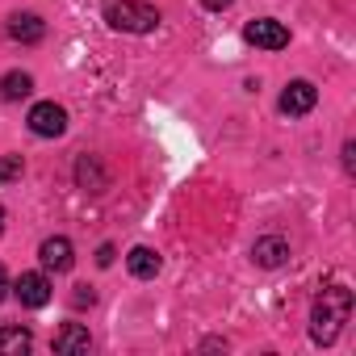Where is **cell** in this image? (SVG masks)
Wrapping results in <instances>:
<instances>
[{
    "instance_id": "6da1fadb",
    "label": "cell",
    "mask_w": 356,
    "mask_h": 356,
    "mask_svg": "<svg viewBox=\"0 0 356 356\" xmlns=\"http://www.w3.org/2000/svg\"><path fill=\"white\" fill-rule=\"evenodd\" d=\"M348 314H352V289L327 285L314 298V310H310V339L314 343H335V335L348 323Z\"/></svg>"
},
{
    "instance_id": "7a4b0ae2",
    "label": "cell",
    "mask_w": 356,
    "mask_h": 356,
    "mask_svg": "<svg viewBox=\"0 0 356 356\" xmlns=\"http://www.w3.org/2000/svg\"><path fill=\"white\" fill-rule=\"evenodd\" d=\"M105 22L113 30H126V34H151L159 26V9L138 5V0H109V5H105Z\"/></svg>"
},
{
    "instance_id": "3957f363",
    "label": "cell",
    "mask_w": 356,
    "mask_h": 356,
    "mask_svg": "<svg viewBox=\"0 0 356 356\" xmlns=\"http://www.w3.org/2000/svg\"><path fill=\"white\" fill-rule=\"evenodd\" d=\"M243 38H248L252 47H260V51H285V47H289V30H285L281 22H273V17L248 22V26H243Z\"/></svg>"
},
{
    "instance_id": "277c9868",
    "label": "cell",
    "mask_w": 356,
    "mask_h": 356,
    "mask_svg": "<svg viewBox=\"0 0 356 356\" xmlns=\"http://www.w3.org/2000/svg\"><path fill=\"white\" fill-rule=\"evenodd\" d=\"M30 130H34L38 138H59V134L67 130V109L55 105V101H38V105L30 109Z\"/></svg>"
},
{
    "instance_id": "5b68a950",
    "label": "cell",
    "mask_w": 356,
    "mask_h": 356,
    "mask_svg": "<svg viewBox=\"0 0 356 356\" xmlns=\"http://www.w3.org/2000/svg\"><path fill=\"white\" fill-rule=\"evenodd\" d=\"M314 101H318V88H314L310 80H289V84H285V92H281V109H285L289 118L310 113V109H314Z\"/></svg>"
},
{
    "instance_id": "8992f818",
    "label": "cell",
    "mask_w": 356,
    "mask_h": 356,
    "mask_svg": "<svg viewBox=\"0 0 356 356\" xmlns=\"http://www.w3.org/2000/svg\"><path fill=\"white\" fill-rule=\"evenodd\" d=\"M9 289H13V293L22 298V306H30V310H38V306L51 302V281H47L42 273H22Z\"/></svg>"
},
{
    "instance_id": "52a82bcc",
    "label": "cell",
    "mask_w": 356,
    "mask_h": 356,
    "mask_svg": "<svg viewBox=\"0 0 356 356\" xmlns=\"http://www.w3.org/2000/svg\"><path fill=\"white\" fill-rule=\"evenodd\" d=\"M38 260H42L47 273H67V268L76 264V248H72V239L55 235V239H47V243L38 248Z\"/></svg>"
},
{
    "instance_id": "ba28073f",
    "label": "cell",
    "mask_w": 356,
    "mask_h": 356,
    "mask_svg": "<svg viewBox=\"0 0 356 356\" xmlns=\"http://www.w3.org/2000/svg\"><path fill=\"white\" fill-rule=\"evenodd\" d=\"M252 260H256L260 268H281V264L289 260V243H285L281 235H264V239L252 243Z\"/></svg>"
},
{
    "instance_id": "9c48e42d",
    "label": "cell",
    "mask_w": 356,
    "mask_h": 356,
    "mask_svg": "<svg viewBox=\"0 0 356 356\" xmlns=\"http://www.w3.org/2000/svg\"><path fill=\"white\" fill-rule=\"evenodd\" d=\"M5 34H9L13 42H38V38L47 34V26H42L38 13H13L9 26H5Z\"/></svg>"
},
{
    "instance_id": "30bf717a",
    "label": "cell",
    "mask_w": 356,
    "mask_h": 356,
    "mask_svg": "<svg viewBox=\"0 0 356 356\" xmlns=\"http://www.w3.org/2000/svg\"><path fill=\"white\" fill-rule=\"evenodd\" d=\"M159 252H151V248H130V256H126V268L138 277V281H151L155 273H159Z\"/></svg>"
},
{
    "instance_id": "8fae6325",
    "label": "cell",
    "mask_w": 356,
    "mask_h": 356,
    "mask_svg": "<svg viewBox=\"0 0 356 356\" xmlns=\"http://www.w3.org/2000/svg\"><path fill=\"white\" fill-rule=\"evenodd\" d=\"M92 348V335L80 327V323H67L59 335H55V352H63V356H72V352H88Z\"/></svg>"
},
{
    "instance_id": "7c38bea8",
    "label": "cell",
    "mask_w": 356,
    "mask_h": 356,
    "mask_svg": "<svg viewBox=\"0 0 356 356\" xmlns=\"http://www.w3.org/2000/svg\"><path fill=\"white\" fill-rule=\"evenodd\" d=\"M34 348V335L26 327H0V356H26Z\"/></svg>"
},
{
    "instance_id": "4fadbf2b",
    "label": "cell",
    "mask_w": 356,
    "mask_h": 356,
    "mask_svg": "<svg viewBox=\"0 0 356 356\" xmlns=\"http://www.w3.org/2000/svg\"><path fill=\"white\" fill-rule=\"evenodd\" d=\"M30 92H34V76H26V72H9L5 80H0V97L5 101H22Z\"/></svg>"
},
{
    "instance_id": "5bb4252c",
    "label": "cell",
    "mask_w": 356,
    "mask_h": 356,
    "mask_svg": "<svg viewBox=\"0 0 356 356\" xmlns=\"http://www.w3.org/2000/svg\"><path fill=\"white\" fill-rule=\"evenodd\" d=\"M76 181H80L84 189H92V193H101V189H105V172H101V163H97L92 155H84V159L76 163Z\"/></svg>"
},
{
    "instance_id": "9a60e30c",
    "label": "cell",
    "mask_w": 356,
    "mask_h": 356,
    "mask_svg": "<svg viewBox=\"0 0 356 356\" xmlns=\"http://www.w3.org/2000/svg\"><path fill=\"white\" fill-rule=\"evenodd\" d=\"M22 155H5V159H0V181H17V176H22Z\"/></svg>"
},
{
    "instance_id": "2e32d148",
    "label": "cell",
    "mask_w": 356,
    "mask_h": 356,
    "mask_svg": "<svg viewBox=\"0 0 356 356\" xmlns=\"http://www.w3.org/2000/svg\"><path fill=\"white\" fill-rule=\"evenodd\" d=\"M72 302H76V306H84V302L92 306V289H88V285H76V293H72Z\"/></svg>"
},
{
    "instance_id": "e0dca14e",
    "label": "cell",
    "mask_w": 356,
    "mask_h": 356,
    "mask_svg": "<svg viewBox=\"0 0 356 356\" xmlns=\"http://www.w3.org/2000/svg\"><path fill=\"white\" fill-rule=\"evenodd\" d=\"M97 264H101V268H109V264H113V248H109V243L97 252Z\"/></svg>"
},
{
    "instance_id": "ac0fdd59",
    "label": "cell",
    "mask_w": 356,
    "mask_h": 356,
    "mask_svg": "<svg viewBox=\"0 0 356 356\" xmlns=\"http://www.w3.org/2000/svg\"><path fill=\"white\" fill-rule=\"evenodd\" d=\"M202 5H206V9H214V13H222V9H231V5H235V0H202Z\"/></svg>"
},
{
    "instance_id": "d6986e66",
    "label": "cell",
    "mask_w": 356,
    "mask_h": 356,
    "mask_svg": "<svg viewBox=\"0 0 356 356\" xmlns=\"http://www.w3.org/2000/svg\"><path fill=\"white\" fill-rule=\"evenodd\" d=\"M5 298H9V273L0 268V302H5Z\"/></svg>"
},
{
    "instance_id": "ffe728a7",
    "label": "cell",
    "mask_w": 356,
    "mask_h": 356,
    "mask_svg": "<svg viewBox=\"0 0 356 356\" xmlns=\"http://www.w3.org/2000/svg\"><path fill=\"white\" fill-rule=\"evenodd\" d=\"M5 222H9V214H5V206H0V235H5Z\"/></svg>"
}]
</instances>
